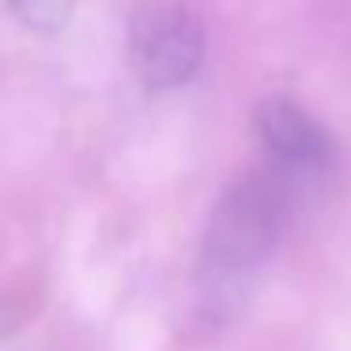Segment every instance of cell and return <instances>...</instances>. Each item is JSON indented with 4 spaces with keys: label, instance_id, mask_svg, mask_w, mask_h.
Wrapping results in <instances>:
<instances>
[{
    "label": "cell",
    "instance_id": "3957f363",
    "mask_svg": "<svg viewBox=\"0 0 351 351\" xmlns=\"http://www.w3.org/2000/svg\"><path fill=\"white\" fill-rule=\"evenodd\" d=\"M257 132L265 140L272 162L280 170H291V174L325 170L328 159H332L328 132L291 99H268L257 114Z\"/></svg>",
    "mask_w": 351,
    "mask_h": 351
},
{
    "label": "cell",
    "instance_id": "7a4b0ae2",
    "mask_svg": "<svg viewBox=\"0 0 351 351\" xmlns=\"http://www.w3.org/2000/svg\"><path fill=\"white\" fill-rule=\"evenodd\" d=\"M132 61L152 91L189 84L204 61V27L185 8L147 12L132 31Z\"/></svg>",
    "mask_w": 351,
    "mask_h": 351
},
{
    "label": "cell",
    "instance_id": "277c9868",
    "mask_svg": "<svg viewBox=\"0 0 351 351\" xmlns=\"http://www.w3.org/2000/svg\"><path fill=\"white\" fill-rule=\"evenodd\" d=\"M8 4L27 27H34V31H53V27H61L72 16V4L76 0H8Z\"/></svg>",
    "mask_w": 351,
    "mask_h": 351
},
{
    "label": "cell",
    "instance_id": "6da1fadb",
    "mask_svg": "<svg viewBox=\"0 0 351 351\" xmlns=\"http://www.w3.org/2000/svg\"><path fill=\"white\" fill-rule=\"evenodd\" d=\"M287 200L276 178H242L215 204L204 238V272L215 287H238L272 253Z\"/></svg>",
    "mask_w": 351,
    "mask_h": 351
}]
</instances>
